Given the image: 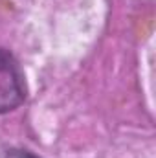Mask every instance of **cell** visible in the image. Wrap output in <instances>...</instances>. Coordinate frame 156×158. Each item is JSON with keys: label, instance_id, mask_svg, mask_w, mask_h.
Masks as SVG:
<instances>
[{"label": "cell", "instance_id": "7a4b0ae2", "mask_svg": "<svg viewBox=\"0 0 156 158\" xmlns=\"http://www.w3.org/2000/svg\"><path fill=\"white\" fill-rule=\"evenodd\" d=\"M6 158H39V156H35L33 153L24 151V149H9L6 153Z\"/></svg>", "mask_w": 156, "mask_h": 158}, {"label": "cell", "instance_id": "6da1fadb", "mask_svg": "<svg viewBox=\"0 0 156 158\" xmlns=\"http://www.w3.org/2000/svg\"><path fill=\"white\" fill-rule=\"evenodd\" d=\"M26 96L24 76L15 57L0 48V114L17 109Z\"/></svg>", "mask_w": 156, "mask_h": 158}]
</instances>
